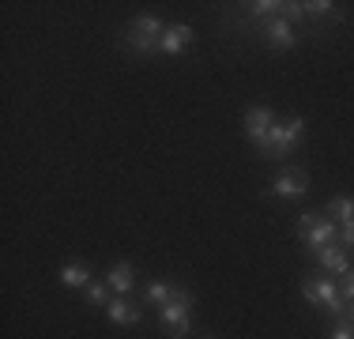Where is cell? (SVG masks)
<instances>
[{
  "mask_svg": "<svg viewBox=\"0 0 354 339\" xmlns=\"http://www.w3.org/2000/svg\"><path fill=\"white\" fill-rule=\"evenodd\" d=\"M301 8H306V19H309V15H313V19H317V15H332V19L339 15V12H335L332 0H306Z\"/></svg>",
  "mask_w": 354,
  "mask_h": 339,
  "instance_id": "cell-16",
  "label": "cell"
},
{
  "mask_svg": "<svg viewBox=\"0 0 354 339\" xmlns=\"http://www.w3.org/2000/svg\"><path fill=\"white\" fill-rule=\"evenodd\" d=\"M313 260L320 264L324 275H347L351 271V260H347V249L339 241L335 245H324V249H313Z\"/></svg>",
  "mask_w": 354,
  "mask_h": 339,
  "instance_id": "cell-10",
  "label": "cell"
},
{
  "mask_svg": "<svg viewBox=\"0 0 354 339\" xmlns=\"http://www.w3.org/2000/svg\"><path fill=\"white\" fill-rule=\"evenodd\" d=\"M162 34H166V23L147 12V15H136V19L129 23L124 46H129V53H136V57H151V53H158V46H162Z\"/></svg>",
  "mask_w": 354,
  "mask_h": 339,
  "instance_id": "cell-3",
  "label": "cell"
},
{
  "mask_svg": "<svg viewBox=\"0 0 354 339\" xmlns=\"http://www.w3.org/2000/svg\"><path fill=\"white\" fill-rule=\"evenodd\" d=\"M301 136H306V117H283V121L272 125V132H268V143L264 151H260V158H272V163H283V158H290V151L301 143Z\"/></svg>",
  "mask_w": 354,
  "mask_h": 339,
  "instance_id": "cell-1",
  "label": "cell"
},
{
  "mask_svg": "<svg viewBox=\"0 0 354 339\" xmlns=\"http://www.w3.org/2000/svg\"><path fill=\"white\" fill-rule=\"evenodd\" d=\"M301 294H306V302L320 305V309H324L328 317H335V320H343V317H347V302L339 298V286H335L332 279H324V271L309 275L306 283H301Z\"/></svg>",
  "mask_w": 354,
  "mask_h": 339,
  "instance_id": "cell-4",
  "label": "cell"
},
{
  "mask_svg": "<svg viewBox=\"0 0 354 339\" xmlns=\"http://www.w3.org/2000/svg\"><path fill=\"white\" fill-rule=\"evenodd\" d=\"M328 339H354V324H351L347 317L335 320V328H332V336H328Z\"/></svg>",
  "mask_w": 354,
  "mask_h": 339,
  "instance_id": "cell-18",
  "label": "cell"
},
{
  "mask_svg": "<svg viewBox=\"0 0 354 339\" xmlns=\"http://www.w3.org/2000/svg\"><path fill=\"white\" fill-rule=\"evenodd\" d=\"M260 38H264V46L275 49V53H290V49L298 46V34H294V23L290 19H268V23H260Z\"/></svg>",
  "mask_w": 354,
  "mask_h": 339,
  "instance_id": "cell-8",
  "label": "cell"
},
{
  "mask_svg": "<svg viewBox=\"0 0 354 339\" xmlns=\"http://www.w3.org/2000/svg\"><path fill=\"white\" fill-rule=\"evenodd\" d=\"M106 283H109V291H117V294H129L132 286H136V268H132L129 260H117V264L106 271Z\"/></svg>",
  "mask_w": 354,
  "mask_h": 339,
  "instance_id": "cell-12",
  "label": "cell"
},
{
  "mask_svg": "<svg viewBox=\"0 0 354 339\" xmlns=\"http://www.w3.org/2000/svg\"><path fill=\"white\" fill-rule=\"evenodd\" d=\"M196 42V30L189 27V23H166V34H162V46H158V53L166 57H181L185 49Z\"/></svg>",
  "mask_w": 354,
  "mask_h": 339,
  "instance_id": "cell-9",
  "label": "cell"
},
{
  "mask_svg": "<svg viewBox=\"0 0 354 339\" xmlns=\"http://www.w3.org/2000/svg\"><path fill=\"white\" fill-rule=\"evenodd\" d=\"M106 317H109V324H121V328H136L140 324V309L129 298H109Z\"/></svg>",
  "mask_w": 354,
  "mask_h": 339,
  "instance_id": "cell-11",
  "label": "cell"
},
{
  "mask_svg": "<svg viewBox=\"0 0 354 339\" xmlns=\"http://www.w3.org/2000/svg\"><path fill=\"white\" fill-rule=\"evenodd\" d=\"M347 320H351V324H354V302H351V309H347Z\"/></svg>",
  "mask_w": 354,
  "mask_h": 339,
  "instance_id": "cell-21",
  "label": "cell"
},
{
  "mask_svg": "<svg viewBox=\"0 0 354 339\" xmlns=\"http://www.w3.org/2000/svg\"><path fill=\"white\" fill-rule=\"evenodd\" d=\"M339 245L343 249H354V223H339Z\"/></svg>",
  "mask_w": 354,
  "mask_h": 339,
  "instance_id": "cell-20",
  "label": "cell"
},
{
  "mask_svg": "<svg viewBox=\"0 0 354 339\" xmlns=\"http://www.w3.org/2000/svg\"><path fill=\"white\" fill-rule=\"evenodd\" d=\"M87 302L91 305H102V309H106V305H109V283H91L87 286Z\"/></svg>",
  "mask_w": 354,
  "mask_h": 339,
  "instance_id": "cell-17",
  "label": "cell"
},
{
  "mask_svg": "<svg viewBox=\"0 0 354 339\" xmlns=\"http://www.w3.org/2000/svg\"><path fill=\"white\" fill-rule=\"evenodd\" d=\"M298 237H301V245L313 253V249H324V245L339 241V226L328 215H320V211H301L298 215Z\"/></svg>",
  "mask_w": 354,
  "mask_h": 339,
  "instance_id": "cell-5",
  "label": "cell"
},
{
  "mask_svg": "<svg viewBox=\"0 0 354 339\" xmlns=\"http://www.w3.org/2000/svg\"><path fill=\"white\" fill-rule=\"evenodd\" d=\"M57 279H61V286H68V291H83V286H91V268L80 264V260H68Z\"/></svg>",
  "mask_w": 354,
  "mask_h": 339,
  "instance_id": "cell-13",
  "label": "cell"
},
{
  "mask_svg": "<svg viewBox=\"0 0 354 339\" xmlns=\"http://www.w3.org/2000/svg\"><path fill=\"white\" fill-rule=\"evenodd\" d=\"M324 215L332 219L335 226H339V223H354V196H332L324 203Z\"/></svg>",
  "mask_w": 354,
  "mask_h": 339,
  "instance_id": "cell-14",
  "label": "cell"
},
{
  "mask_svg": "<svg viewBox=\"0 0 354 339\" xmlns=\"http://www.w3.org/2000/svg\"><path fill=\"white\" fill-rule=\"evenodd\" d=\"M275 121H279V117H275L268 106H249V109H245V140H249L257 151H264L268 132H272Z\"/></svg>",
  "mask_w": 354,
  "mask_h": 339,
  "instance_id": "cell-7",
  "label": "cell"
},
{
  "mask_svg": "<svg viewBox=\"0 0 354 339\" xmlns=\"http://www.w3.org/2000/svg\"><path fill=\"white\" fill-rule=\"evenodd\" d=\"M192 305H196V298H192L189 286H174V298L158 309V324H162V332L170 336V339L189 336V328H192Z\"/></svg>",
  "mask_w": 354,
  "mask_h": 339,
  "instance_id": "cell-2",
  "label": "cell"
},
{
  "mask_svg": "<svg viewBox=\"0 0 354 339\" xmlns=\"http://www.w3.org/2000/svg\"><path fill=\"white\" fill-rule=\"evenodd\" d=\"M204 339H215V336H204Z\"/></svg>",
  "mask_w": 354,
  "mask_h": 339,
  "instance_id": "cell-22",
  "label": "cell"
},
{
  "mask_svg": "<svg viewBox=\"0 0 354 339\" xmlns=\"http://www.w3.org/2000/svg\"><path fill=\"white\" fill-rule=\"evenodd\" d=\"M309 192V174L306 170H279V174L272 177V185H268V196L272 200H301Z\"/></svg>",
  "mask_w": 354,
  "mask_h": 339,
  "instance_id": "cell-6",
  "label": "cell"
},
{
  "mask_svg": "<svg viewBox=\"0 0 354 339\" xmlns=\"http://www.w3.org/2000/svg\"><path fill=\"white\" fill-rule=\"evenodd\" d=\"M170 298H174V286L162 283V279H155V283L147 286V305H155V309H162Z\"/></svg>",
  "mask_w": 354,
  "mask_h": 339,
  "instance_id": "cell-15",
  "label": "cell"
},
{
  "mask_svg": "<svg viewBox=\"0 0 354 339\" xmlns=\"http://www.w3.org/2000/svg\"><path fill=\"white\" fill-rule=\"evenodd\" d=\"M339 298L343 302H354V268L343 275V283H339Z\"/></svg>",
  "mask_w": 354,
  "mask_h": 339,
  "instance_id": "cell-19",
  "label": "cell"
}]
</instances>
